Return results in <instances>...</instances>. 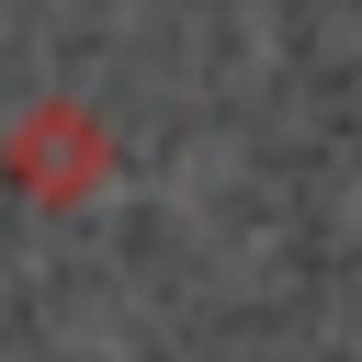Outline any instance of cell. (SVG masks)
Wrapping results in <instances>:
<instances>
[{
    "label": "cell",
    "instance_id": "1",
    "mask_svg": "<svg viewBox=\"0 0 362 362\" xmlns=\"http://www.w3.org/2000/svg\"><path fill=\"white\" fill-rule=\"evenodd\" d=\"M0 181H11L23 204H45V215H79V204L113 192V124H102L90 102L45 90V102H23V113L0 124Z\"/></svg>",
    "mask_w": 362,
    "mask_h": 362
}]
</instances>
